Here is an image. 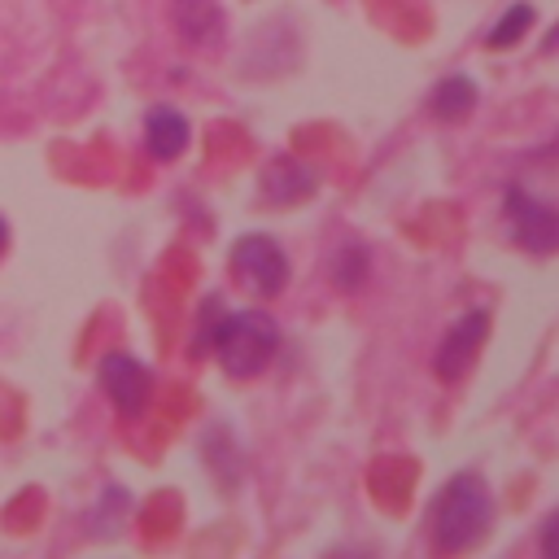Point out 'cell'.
<instances>
[{
    "instance_id": "cell-1",
    "label": "cell",
    "mask_w": 559,
    "mask_h": 559,
    "mask_svg": "<svg viewBox=\"0 0 559 559\" xmlns=\"http://www.w3.org/2000/svg\"><path fill=\"white\" fill-rule=\"evenodd\" d=\"M205 319H201V336L197 345L201 349H214L223 376L231 380H253L262 376L275 354H280V323L262 310V306H245V310H227V314H214L218 310V297H205Z\"/></svg>"
},
{
    "instance_id": "cell-2",
    "label": "cell",
    "mask_w": 559,
    "mask_h": 559,
    "mask_svg": "<svg viewBox=\"0 0 559 559\" xmlns=\"http://www.w3.org/2000/svg\"><path fill=\"white\" fill-rule=\"evenodd\" d=\"M493 520V498L480 472H459L445 480V489L428 507V537L441 555H463L472 550Z\"/></svg>"
},
{
    "instance_id": "cell-3",
    "label": "cell",
    "mask_w": 559,
    "mask_h": 559,
    "mask_svg": "<svg viewBox=\"0 0 559 559\" xmlns=\"http://www.w3.org/2000/svg\"><path fill=\"white\" fill-rule=\"evenodd\" d=\"M227 271H231V280H236V288L249 293V297H258V301L280 297V293L288 288V275H293L288 253L280 249V240L258 236V231H249V236H240V240L231 245Z\"/></svg>"
},
{
    "instance_id": "cell-4",
    "label": "cell",
    "mask_w": 559,
    "mask_h": 559,
    "mask_svg": "<svg viewBox=\"0 0 559 559\" xmlns=\"http://www.w3.org/2000/svg\"><path fill=\"white\" fill-rule=\"evenodd\" d=\"M502 210H507V223H511V236L524 253H559V210L542 197H533L528 188L511 183L507 197H502Z\"/></svg>"
},
{
    "instance_id": "cell-5",
    "label": "cell",
    "mask_w": 559,
    "mask_h": 559,
    "mask_svg": "<svg viewBox=\"0 0 559 559\" xmlns=\"http://www.w3.org/2000/svg\"><path fill=\"white\" fill-rule=\"evenodd\" d=\"M96 384L105 389V397L114 402L122 419H140L153 402V371L135 354H122V349H109L96 362Z\"/></svg>"
},
{
    "instance_id": "cell-6",
    "label": "cell",
    "mask_w": 559,
    "mask_h": 559,
    "mask_svg": "<svg viewBox=\"0 0 559 559\" xmlns=\"http://www.w3.org/2000/svg\"><path fill=\"white\" fill-rule=\"evenodd\" d=\"M485 336H489V310H485V306L463 310V314L441 332V341H437V354H432L437 380H441V384H459V380L472 371L476 349L485 345Z\"/></svg>"
},
{
    "instance_id": "cell-7",
    "label": "cell",
    "mask_w": 559,
    "mask_h": 559,
    "mask_svg": "<svg viewBox=\"0 0 559 559\" xmlns=\"http://www.w3.org/2000/svg\"><path fill=\"white\" fill-rule=\"evenodd\" d=\"M170 31L192 52H218L227 39V13L218 0H170Z\"/></svg>"
},
{
    "instance_id": "cell-8",
    "label": "cell",
    "mask_w": 559,
    "mask_h": 559,
    "mask_svg": "<svg viewBox=\"0 0 559 559\" xmlns=\"http://www.w3.org/2000/svg\"><path fill=\"white\" fill-rule=\"evenodd\" d=\"M314 188H319V175L293 153H275L262 166V183H258L266 205H297V201L314 197Z\"/></svg>"
},
{
    "instance_id": "cell-9",
    "label": "cell",
    "mask_w": 559,
    "mask_h": 559,
    "mask_svg": "<svg viewBox=\"0 0 559 559\" xmlns=\"http://www.w3.org/2000/svg\"><path fill=\"white\" fill-rule=\"evenodd\" d=\"M140 135H144V153H148L153 162H175V157L188 148L192 127H188L183 109H175V105H148Z\"/></svg>"
},
{
    "instance_id": "cell-10",
    "label": "cell",
    "mask_w": 559,
    "mask_h": 559,
    "mask_svg": "<svg viewBox=\"0 0 559 559\" xmlns=\"http://www.w3.org/2000/svg\"><path fill=\"white\" fill-rule=\"evenodd\" d=\"M476 100H480V92H476V83H472L467 74H445V79L428 92V114H432L437 122H463V118L476 109Z\"/></svg>"
},
{
    "instance_id": "cell-11",
    "label": "cell",
    "mask_w": 559,
    "mask_h": 559,
    "mask_svg": "<svg viewBox=\"0 0 559 559\" xmlns=\"http://www.w3.org/2000/svg\"><path fill=\"white\" fill-rule=\"evenodd\" d=\"M367 280H371V253H367V245H358V240L336 245V253H332V262H328V284H332L341 297H349V293H358Z\"/></svg>"
},
{
    "instance_id": "cell-12",
    "label": "cell",
    "mask_w": 559,
    "mask_h": 559,
    "mask_svg": "<svg viewBox=\"0 0 559 559\" xmlns=\"http://www.w3.org/2000/svg\"><path fill=\"white\" fill-rule=\"evenodd\" d=\"M533 22H537V9L528 4V0H515L493 26H489V35H485V48H515L528 31H533Z\"/></svg>"
},
{
    "instance_id": "cell-13",
    "label": "cell",
    "mask_w": 559,
    "mask_h": 559,
    "mask_svg": "<svg viewBox=\"0 0 559 559\" xmlns=\"http://www.w3.org/2000/svg\"><path fill=\"white\" fill-rule=\"evenodd\" d=\"M537 542H542V550H546L550 559H559V511H550V515H546V524H542Z\"/></svg>"
},
{
    "instance_id": "cell-14",
    "label": "cell",
    "mask_w": 559,
    "mask_h": 559,
    "mask_svg": "<svg viewBox=\"0 0 559 559\" xmlns=\"http://www.w3.org/2000/svg\"><path fill=\"white\" fill-rule=\"evenodd\" d=\"M542 52H559V22L550 26V35L542 39Z\"/></svg>"
},
{
    "instance_id": "cell-15",
    "label": "cell",
    "mask_w": 559,
    "mask_h": 559,
    "mask_svg": "<svg viewBox=\"0 0 559 559\" xmlns=\"http://www.w3.org/2000/svg\"><path fill=\"white\" fill-rule=\"evenodd\" d=\"M4 249H9V218L0 214V258H4Z\"/></svg>"
}]
</instances>
